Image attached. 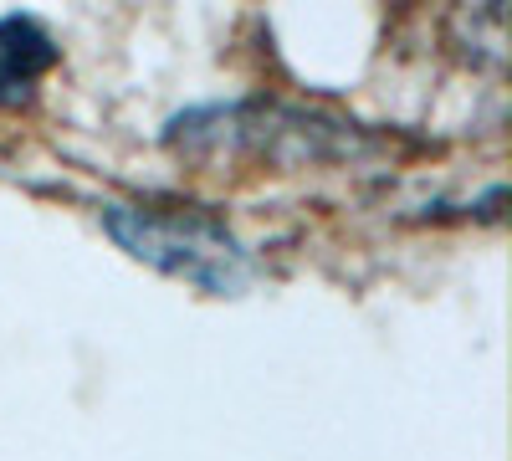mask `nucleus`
Listing matches in <instances>:
<instances>
[{
  "instance_id": "1",
  "label": "nucleus",
  "mask_w": 512,
  "mask_h": 461,
  "mask_svg": "<svg viewBox=\"0 0 512 461\" xmlns=\"http://www.w3.org/2000/svg\"><path fill=\"white\" fill-rule=\"evenodd\" d=\"M103 226L134 262L200 292H216V298L251 277L246 246L226 231V221L195 211V205H108Z\"/></svg>"
},
{
  "instance_id": "2",
  "label": "nucleus",
  "mask_w": 512,
  "mask_h": 461,
  "mask_svg": "<svg viewBox=\"0 0 512 461\" xmlns=\"http://www.w3.org/2000/svg\"><path fill=\"white\" fill-rule=\"evenodd\" d=\"M57 67V41L31 16H0V108L31 103L36 82Z\"/></svg>"
},
{
  "instance_id": "3",
  "label": "nucleus",
  "mask_w": 512,
  "mask_h": 461,
  "mask_svg": "<svg viewBox=\"0 0 512 461\" xmlns=\"http://www.w3.org/2000/svg\"><path fill=\"white\" fill-rule=\"evenodd\" d=\"M216 118L231 123V129H195V123H190V139H221V144L231 139L236 149H246V154H256V159L267 154V134H262V129H241L236 113H216ZM267 123H272V139H292L297 149H308L313 159H328V154H333V149H323L318 139H328L338 123H313V118L287 113V108H267Z\"/></svg>"
}]
</instances>
